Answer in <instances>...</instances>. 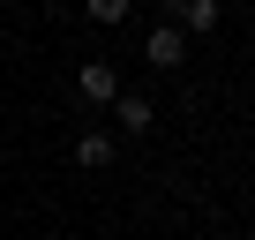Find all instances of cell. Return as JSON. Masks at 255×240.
Masks as SVG:
<instances>
[{"mask_svg":"<svg viewBox=\"0 0 255 240\" xmlns=\"http://www.w3.org/2000/svg\"><path fill=\"white\" fill-rule=\"evenodd\" d=\"M128 8H135V0H83V15H90V23H105V30H113V23H128Z\"/></svg>","mask_w":255,"mask_h":240,"instance_id":"cell-6","label":"cell"},{"mask_svg":"<svg viewBox=\"0 0 255 240\" xmlns=\"http://www.w3.org/2000/svg\"><path fill=\"white\" fill-rule=\"evenodd\" d=\"M143 60H150V68H180V60H188V30H173V23H158V30L143 38Z\"/></svg>","mask_w":255,"mask_h":240,"instance_id":"cell-1","label":"cell"},{"mask_svg":"<svg viewBox=\"0 0 255 240\" xmlns=\"http://www.w3.org/2000/svg\"><path fill=\"white\" fill-rule=\"evenodd\" d=\"M113 120H120L128 135H143V128H150V98H135V90H120V98H113Z\"/></svg>","mask_w":255,"mask_h":240,"instance_id":"cell-5","label":"cell"},{"mask_svg":"<svg viewBox=\"0 0 255 240\" xmlns=\"http://www.w3.org/2000/svg\"><path fill=\"white\" fill-rule=\"evenodd\" d=\"M173 30H218V0H165Z\"/></svg>","mask_w":255,"mask_h":240,"instance_id":"cell-3","label":"cell"},{"mask_svg":"<svg viewBox=\"0 0 255 240\" xmlns=\"http://www.w3.org/2000/svg\"><path fill=\"white\" fill-rule=\"evenodd\" d=\"M75 165L105 173V165H113V135H105V128H83V135H75Z\"/></svg>","mask_w":255,"mask_h":240,"instance_id":"cell-4","label":"cell"},{"mask_svg":"<svg viewBox=\"0 0 255 240\" xmlns=\"http://www.w3.org/2000/svg\"><path fill=\"white\" fill-rule=\"evenodd\" d=\"M75 90H83L90 105H113V98H120V75H113V60H83V68H75Z\"/></svg>","mask_w":255,"mask_h":240,"instance_id":"cell-2","label":"cell"}]
</instances>
